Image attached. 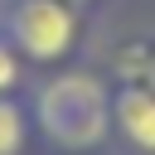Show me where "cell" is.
<instances>
[{"mask_svg":"<svg viewBox=\"0 0 155 155\" xmlns=\"http://www.w3.org/2000/svg\"><path fill=\"white\" fill-rule=\"evenodd\" d=\"M44 140H39V126H34V107H29V92L24 97H0V155H34Z\"/></svg>","mask_w":155,"mask_h":155,"instance_id":"4","label":"cell"},{"mask_svg":"<svg viewBox=\"0 0 155 155\" xmlns=\"http://www.w3.org/2000/svg\"><path fill=\"white\" fill-rule=\"evenodd\" d=\"M140 82H145V87L155 92V44H150V63H145V78H140Z\"/></svg>","mask_w":155,"mask_h":155,"instance_id":"6","label":"cell"},{"mask_svg":"<svg viewBox=\"0 0 155 155\" xmlns=\"http://www.w3.org/2000/svg\"><path fill=\"white\" fill-rule=\"evenodd\" d=\"M0 34L29 63V73L78 68L87 44V15L68 0H0Z\"/></svg>","mask_w":155,"mask_h":155,"instance_id":"2","label":"cell"},{"mask_svg":"<svg viewBox=\"0 0 155 155\" xmlns=\"http://www.w3.org/2000/svg\"><path fill=\"white\" fill-rule=\"evenodd\" d=\"M34 126L48 150L63 155H97L111 150V78L97 68H63L44 73L39 87H29Z\"/></svg>","mask_w":155,"mask_h":155,"instance_id":"1","label":"cell"},{"mask_svg":"<svg viewBox=\"0 0 155 155\" xmlns=\"http://www.w3.org/2000/svg\"><path fill=\"white\" fill-rule=\"evenodd\" d=\"M68 5H78V10H92V5H102V0H68Z\"/></svg>","mask_w":155,"mask_h":155,"instance_id":"7","label":"cell"},{"mask_svg":"<svg viewBox=\"0 0 155 155\" xmlns=\"http://www.w3.org/2000/svg\"><path fill=\"white\" fill-rule=\"evenodd\" d=\"M24 92H29V63L0 34V97H24Z\"/></svg>","mask_w":155,"mask_h":155,"instance_id":"5","label":"cell"},{"mask_svg":"<svg viewBox=\"0 0 155 155\" xmlns=\"http://www.w3.org/2000/svg\"><path fill=\"white\" fill-rule=\"evenodd\" d=\"M111 150L155 155V92L145 82H111Z\"/></svg>","mask_w":155,"mask_h":155,"instance_id":"3","label":"cell"}]
</instances>
